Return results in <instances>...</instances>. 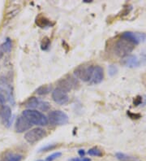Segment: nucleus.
<instances>
[{
    "label": "nucleus",
    "mask_w": 146,
    "mask_h": 161,
    "mask_svg": "<svg viewBox=\"0 0 146 161\" xmlns=\"http://www.w3.org/2000/svg\"><path fill=\"white\" fill-rule=\"evenodd\" d=\"M21 115L24 116L33 125L45 126L49 123L48 117L37 110L26 109L22 112Z\"/></svg>",
    "instance_id": "obj_1"
},
{
    "label": "nucleus",
    "mask_w": 146,
    "mask_h": 161,
    "mask_svg": "<svg viewBox=\"0 0 146 161\" xmlns=\"http://www.w3.org/2000/svg\"><path fill=\"white\" fill-rule=\"evenodd\" d=\"M135 45L130 42L127 40L124 39L123 37H121L120 39L115 42V47H114V51L119 57H125L127 55H130V53L134 49Z\"/></svg>",
    "instance_id": "obj_2"
},
{
    "label": "nucleus",
    "mask_w": 146,
    "mask_h": 161,
    "mask_svg": "<svg viewBox=\"0 0 146 161\" xmlns=\"http://www.w3.org/2000/svg\"><path fill=\"white\" fill-rule=\"evenodd\" d=\"M94 69V65H80L74 70L75 77L84 82H89L93 76Z\"/></svg>",
    "instance_id": "obj_3"
},
{
    "label": "nucleus",
    "mask_w": 146,
    "mask_h": 161,
    "mask_svg": "<svg viewBox=\"0 0 146 161\" xmlns=\"http://www.w3.org/2000/svg\"><path fill=\"white\" fill-rule=\"evenodd\" d=\"M48 121L52 125H65L69 121V118L65 112L60 110L52 111L48 115Z\"/></svg>",
    "instance_id": "obj_4"
},
{
    "label": "nucleus",
    "mask_w": 146,
    "mask_h": 161,
    "mask_svg": "<svg viewBox=\"0 0 146 161\" xmlns=\"http://www.w3.org/2000/svg\"><path fill=\"white\" fill-rule=\"evenodd\" d=\"M47 135L46 131L43 130L42 128L37 127L35 129L29 130L24 134V139L29 142V144H34L42 138H44Z\"/></svg>",
    "instance_id": "obj_5"
},
{
    "label": "nucleus",
    "mask_w": 146,
    "mask_h": 161,
    "mask_svg": "<svg viewBox=\"0 0 146 161\" xmlns=\"http://www.w3.org/2000/svg\"><path fill=\"white\" fill-rule=\"evenodd\" d=\"M0 93H2L4 96L6 97L7 100L9 101L11 103H15L12 85L10 84L7 77L4 76L0 77Z\"/></svg>",
    "instance_id": "obj_6"
},
{
    "label": "nucleus",
    "mask_w": 146,
    "mask_h": 161,
    "mask_svg": "<svg viewBox=\"0 0 146 161\" xmlns=\"http://www.w3.org/2000/svg\"><path fill=\"white\" fill-rule=\"evenodd\" d=\"M121 37L127 40L135 46L140 42H144L146 40V34L144 33H134V32H124L121 34Z\"/></svg>",
    "instance_id": "obj_7"
},
{
    "label": "nucleus",
    "mask_w": 146,
    "mask_h": 161,
    "mask_svg": "<svg viewBox=\"0 0 146 161\" xmlns=\"http://www.w3.org/2000/svg\"><path fill=\"white\" fill-rule=\"evenodd\" d=\"M78 81L76 77H72L71 76H68L66 78H62L58 81V87L62 89L66 92H69L72 89L76 88L78 86Z\"/></svg>",
    "instance_id": "obj_8"
},
{
    "label": "nucleus",
    "mask_w": 146,
    "mask_h": 161,
    "mask_svg": "<svg viewBox=\"0 0 146 161\" xmlns=\"http://www.w3.org/2000/svg\"><path fill=\"white\" fill-rule=\"evenodd\" d=\"M52 99L59 105H64L69 101V97L68 92L57 87L52 91Z\"/></svg>",
    "instance_id": "obj_9"
},
{
    "label": "nucleus",
    "mask_w": 146,
    "mask_h": 161,
    "mask_svg": "<svg viewBox=\"0 0 146 161\" xmlns=\"http://www.w3.org/2000/svg\"><path fill=\"white\" fill-rule=\"evenodd\" d=\"M33 126V125L24 116H19L16 119V124H15V130L16 133H24V131L29 130Z\"/></svg>",
    "instance_id": "obj_10"
},
{
    "label": "nucleus",
    "mask_w": 146,
    "mask_h": 161,
    "mask_svg": "<svg viewBox=\"0 0 146 161\" xmlns=\"http://www.w3.org/2000/svg\"><path fill=\"white\" fill-rule=\"evenodd\" d=\"M0 118L3 122L4 125L10 127L12 122V109L8 105H3L0 110Z\"/></svg>",
    "instance_id": "obj_11"
},
{
    "label": "nucleus",
    "mask_w": 146,
    "mask_h": 161,
    "mask_svg": "<svg viewBox=\"0 0 146 161\" xmlns=\"http://www.w3.org/2000/svg\"><path fill=\"white\" fill-rule=\"evenodd\" d=\"M121 64L127 68L134 69V68H137L140 66V61L136 55H128L122 59Z\"/></svg>",
    "instance_id": "obj_12"
},
{
    "label": "nucleus",
    "mask_w": 146,
    "mask_h": 161,
    "mask_svg": "<svg viewBox=\"0 0 146 161\" xmlns=\"http://www.w3.org/2000/svg\"><path fill=\"white\" fill-rule=\"evenodd\" d=\"M104 79V70L101 66H94V72H93V76H92L91 80L89 83L91 85H97L103 80Z\"/></svg>",
    "instance_id": "obj_13"
},
{
    "label": "nucleus",
    "mask_w": 146,
    "mask_h": 161,
    "mask_svg": "<svg viewBox=\"0 0 146 161\" xmlns=\"http://www.w3.org/2000/svg\"><path fill=\"white\" fill-rule=\"evenodd\" d=\"M35 23L38 27L41 28V29L51 27V26L53 25V24L51 23V20H49L48 18H46V16H43V15H39L38 16H37Z\"/></svg>",
    "instance_id": "obj_14"
},
{
    "label": "nucleus",
    "mask_w": 146,
    "mask_h": 161,
    "mask_svg": "<svg viewBox=\"0 0 146 161\" xmlns=\"http://www.w3.org/2000/svg\"><path fill=\"white\" fill-rule=\"evenodd\" d=\"M41 103V100L36 97H31L29 98L24 103V106L30 110H35V108H38L39 104Z\"/></svg>",
    "instance_id": "obj_15"
},
{
    "label": "nucleus",
    "mask_w": 146,
    "mask_h": 161,
    "mask_svg": "<svg viewBox=\"0 0 146 161\" xmlns=\"http://www.w3.org/2000/svg\"><path fill=\"white\" fill-rule=\"evenodd\" d=\"M115 157L119 161H138V159L134 156L127 155V154L122 153V152H117L115 154Z\"/></svg>",
    "instance_id": "obj_16"
},
{
    "label": "nucleus",
    "mask_w": 146,
    "mask_h": 161,
    "mask_svg": "<svg viewBox=\"0 0 146 161\" xmlns=\"http://www.w3.org/2000/svg\"><path fill=\"white\" fill-rule=\"evenodd\" d=\"M52 91V87L51 85H45V86H41L36 90V93L39 95H46L48 94L49 93L51 92Z\"/></svg>",
    "instance_id": "obj_17"
},
{
    "label": "nucleus",
    "mask_w": 146,
    "mask_h": 161,
    "mask_svg": "<svg viewBox=\"0 0 146 161\" xmlns=\"http://www.w3.org/2000/svg\"><path fill=\"white\" fill-rule=\"evenodd\" d=\"M22 159H23L22 155L14 153V152H8L5 155L6 161H21Z\"/></svg>",
    "instance_id": "obj_18"
},
{
    "label": "nucleus",
    "mask_w": 146,
    "mask_h": 161,
    "mask_svg": "<svg viewBox=\"0 0 146 161\" xmlns=\"http://www.w3.org/2000/svg\"><path fill=\"white\" fill-rule=\"evenodd\" d=\"M1 47H2L3 51L4 52H7V53H9L10 51H12V40L10 39L9 37L6 38L5 42H4L1 45Z\"/></svg>",
    "instance_id": "obj_19"
},
{
    "label": "nucleus",
    "mask_w": 146,
    "mask_h": 161,
    "mask_svg": "<svg viewBox=\"0 0 146 161\" xmlns=\"http://www.w3.org/2000/svg\"><path fill=\"white\" fill-rule=\"evenodd\" d=\"M88 154L91 156H96V157H101L103 155L102 151L97 147H93L91 149H89L87 152Z\"/></svg>",
    "instance_id": "obj_20"
},
{
    "label": "nucleus",
    "mask_w": 146,
    "mask_h": 161,
    "mask_svg": "<svg viewBox=\"0 0 146 161\" xmlns=\"http://www.w3.org/2000/svg\"><path fill=\"white\" fill-rule=\"evenodd\" d=\"M50 46H51V40L49 39L47 37H44L41 43V50H43V51H46V50L49 49Z\"/></svg>",
    "instance_id": "obj_21"
},
{
    "label": "nucleus",
    "mask_w": 146,
    "mask_h": 161,
    "mask_svg": "<svg viewBox=\"0 0 146 161\" xmlns=\"http://www.w3.org/2000/svg\"><path fill=\"white\" fill-rule=\"evenodd\" d=\"M118 71H119V69H118V67H117L116 65H109V67H108V74H109L111 77H114V76L118 73Z\"/></svg>",
    "instance_id": "obj_22"
},
{
    "label": "nucleus",
    "mask_w": 146,
    "mask_h": 161,
    "mask_svg": "<svg viewBox=\"0 0 146 161\" xmlns=\"http://www.w3.org/2000/svg\"><path fill=\"white\" fill-rule=\"evenodd\" d=\"M50 108H51V105H50V103L48 102L41 100V103H40L38 107L40 110L42 111V112H46V111H48L50 109Z\"/></svg>",
    "instance_id": "obj_23"
},
{
    "label": "nucleus",
    "mask_w": 146,
    "mask_h": 161,
    "mask_svg": "<svg viewBox=\"0 0 146 161\" xmlns=\"http://www.w3.org/2000/svg\"><path fill=\"white\" fill-rule=\"evenodd\" d=\"M57 147V144H47V145L44 146L42 147H41L38 150V152H44V151H48L53 150Z\"/></svg>",
    "instance_id": "obj_24"
},
{
    "label": "nucleus",
    "mask_w": 146,
    "mask_h": 161,
    "mask_svg": "<svg viewBox=\"0 0 146 161\" xmlns=\"http://www.w3.org/2000/svg\"><path fill=\"white\" fill-rule=\"evenodd\" d=\"M62 155V153L59 152V151H57V152H55V153L51 154V155H49L48 157H46L45 161H54L56 159L59 158Z\"/></svg>",
    "instance_id": "obj_25"
},
{
    "label": "nucleus",
    "mask_w": 146,
    "mask_h": 161,
    "mask_svg": "<svg viewBox=\"0 0 146 161\" xmlns=\"http://www.w3.org/2000/svg\"><path fill=\"white\" fill-rule=\"evenodd\" d=\"M69 161H91V159L89 158H86V157H75L72 158V159H69Z\"/></svg>",
    "instance_id": "obj_26"
},
{
    "label": "nucleus",
    "mask_w": 146,
    "mask_h": 161,
    "mask_svg": "<svg viewBox=\"0 0 146 161\" xmlns=\"http://www.w3.org/2000/svg\"><path fill=\"white\" fill-rule=\"evenodd\" d=\"M141 103H142V98H141L140 96L136 97V98L134 99V105H135V106L140 105Z\"/></svg>",
    "instance_id": "obj_27"
},
{
    "label": "nucleus",
    "mask_w": 146,
    "mask_h": 161,
    "mask_svg": "<svg viewBox=\"0 0 146 161\" xmlns=\"http://www.w3.org/2000/svg\"><path fill=\"white\" fill-rule=\"evenodd\" d=\"M7 98L6 97L4 96L3 94L2 93H0V103L1 104H5V103L7 102Z\"/></svg>",
    "instance_id": "obj_28"
},
{
    "label": "nucleus",
    "mask_w": 146,
    "mask_h": 161,
    "mask_svg": "<svg viewBox=\"0 0 146 161\" xmlns=\"http://www.w3.org/2000/svg\"><path fill=\"white\" fill-rule=\"evenodd\" d=\"M78 154H79V155H80V157L83 158L84 157V155H85V151H84V149H80L78 151Z\"/></svg>",
    "instance_id": "obj_29"
},
{
    "label": "nucleus",
    "mask_w": 146,
    "mask_h": 161,
    "mask_svg": "<svg viewBox=\"0 0 146 161\" xmlns=\"http://www.w3.org/2000/svg\"><path fill=\"white\" fill-rule=\"evenodd\" d=\"M3 55H4V51H3L2 47L0 46V59H2L3 57Z\"/></svg>",
    "instance_id": "obj_30"
},
{
    "label": "nucleus",
    "mask_w": 146,
    "mask_h": 161,
    "mask_svg": "<svg viewBox=\"0 0 146 161\" xmlns=\"http://www.w3.org/2000/svg\"><path fill=\"white\" fill-rule=\"evenodd\" d=\"M36 161H44V160H43V159H37V160Z\"/></svg>",
    "instance_id": "obj_31"
}]
</instances>
